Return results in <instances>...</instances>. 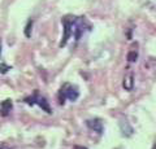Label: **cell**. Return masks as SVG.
<instances>
[{
	"instance_id": "cell-7",
	"label": "cell",
	"mask_w": 156,
	"mask_h": 149,
	"mask_svg": "<svg viewBox=\"0 0 156 149\" xmlns=\"http://www.w3.org/2000/svg\"><path fill=\"white\" fill-rule=\"evenodd\" d=\"M136 59H138V53H136V51H130L128 53V60L129 62H135Z\"/></svg>"
},
{
	"instance_id": "cell-9",
	"label": "cell",
	"mask_w": 156,
	"mask_h": 149,
	"mask_svg": "<svg viewBox=\"0 0 156 149\" xmlns=\"http://www.w3.org/2000/svg\"><path fill=\"white\" fill-rule=\"evenodd\" d=\"M8 70H11V68H9V66H7V65H0V71H2V73H7Z\"/></svg>"
},
{
	"instance_id": "cell-6",
	"label": "cell",
	"mask_w": 156,
	"mask_h": 149,
	"mask_svg": "<svg viewBox=\"0 0 156 149\" xmlns=\"http://www.w3.org/2000/svg\"><path fill=\"white\" fill-rule=\"evenodd\" d=\"M12 109V101L11 100H5V101H3L2 104H0V113H2L3 117H7V115L9 114V112H11Z\"/></svg>"
},
{
	"instance_id": "cell-11",
	"label": "cell",
	"mask_w": 156,
	"mask_h": 149,
	"mask_svg": "<svg viewBox=\"0 0 156 149\" xmlns=\"http://www.w3.org/2000/svg\"><path fill=\"white\" fill-rule=\"evenodd\" d=\"M0 55H2V42H0Z\"/></svg>"
},
{
	"instance_id": "cell-12",
	"label": "cell",
	"mask_w": 156,
	"mask_h": 149,
	"mask_svg": "<svg viewBox=\"0 0 156 149\" xmlns=\"http://www.w3.org/2000/svg\"><path fill=\"white\" fill-rule=\"evenodd\" d=\"M152 149H156V145H155V147H154V148H152Z\"/></svg>"
},
{
	"instance_id": "cell-1",
	"label": "cell",
	"mask_w": 156,
	"mask_h": 149,
	"mask_svg": "<svg viewBox=\"0 0 156 149\" xmlns=\"http://www.w3.org/2000/svg\"><path fill=\"white\" fill-rule=\"evenodd\" d=\"M66 99H69L70 101H76V100L78 99V91H77V88L74 87V86L69 84V83H65L60 88V91H58V101H60L61 105L65 103Z\"/></svg>"
},
{
	"instance_id": "cell-10",
	"label": "cell",
	"mask_w": 156,
	"mask_h": 149,
	"mask_svg": "<svg viewBox=\"0 0 156 149\" xmlns=\"http://www.w3.org/2000/svg\"><path fill=\"white\" fill-rule=\"evenodd\" d=\"M73 149H87V148H85V147H80V145H76Z\"/></svg>"
},
{
	"instance_id": "cell-4",
	"label": "cell",
	"mask_w": 156,
	"mask_h": 149,
	"mask_svg": "<svg viewBox=\"0 0 156 149\" xmlns=\"http://www.w3.org/2000/svg\"><path fill=\"white\" fill-rule=\"evenodd\" d=\"M86 123L91 130H94V131H96L98 134L103 132V124H101V122L99 121V119H89Z\"/></svg>"
},
{
	"instance_id": "cell-5",
	"label": "cell",
	"mask_w": 156,
	"mask_h": 149,
	"mask_svg": "<svg viewBox=\"0 0 156 149\" xmlns=\"http://www.w3.org/2000/svg\"><path fill=\"white\" fill-rule=\"evenodd\" d=\"M133 86H134V76L131 73H129L128 75H125L124 82H122V87L126 91H131L133 90Z\"/></svg>"
},
{
	"instance_id": "cell-2",
	"label": "cell",
	"mask_w": 156,
	"mask_h": 149,
	"mask_svg": "<svg viewBox=\"0 0 156 149\" xmlns=\"http://www.w3.org/2000/svg\"><path fill=\"white\" fill-rule=\"evenodd\" d=\"M25 103L29 104V105H35L38 104L39 107H41L42 109H44L47 113H51V109H50V105H48V103L46 101V99L44 97H42V96H39V93L37 92H34L33 96H30V97H26L25 99Z\"/></svg>"
},
{
	"instance_id": "cell-3",
	"label": "cell",
	"mask_w": 156,
	"mask_h": 149,
	"mask_svg": "<svg viewBox=\"0 0 156 149\" xmlns=\"http://www.w3.org/2000/svg\"><path fill=\"white\" fill-rule=\"evenodd\" d=\"M74 18V17H73ZM73 18L70 17H65L62 18V25H64V36H62V40L60 43V47L66 46L69 38L73 35Z\"/></svg>"
},
{
	"instance_id": "cell-8",
	"label": "cell",
	"mask_w": 156,
	"mask_h": 149,
	"mask_svg": "<svg viewBox=\"0 0 156 149\" xmlns=\"http://www.w3.org/2000/svg\"><path fill=\"white\" fill-rule=\"evenodd\" d=\"M31 27H33V21H29V22H27V25H26V30H25V35H26L27 38L31 35V32H30Z\"/></svg>"
}]
</instances>
